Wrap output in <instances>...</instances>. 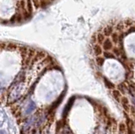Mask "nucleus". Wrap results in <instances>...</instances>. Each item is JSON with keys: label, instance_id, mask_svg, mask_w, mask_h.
<instances>
[{"label": "nucleus", "instance_id": "f257e3e1", "mask_svg": "<svg viewBox=\"0 0 135 134\" xmlns=\"http://www.w3.org/2000/svg\"><path fill=\"white\" fill-rule=\"evenodd\" d=\"M35 108H36V104L34 103L33 101H31V102H30V104H29V105H28L27 109H26L25 113H26V114L31 113V112H32L33 110H35Z\"/></svg>", "mask_w": 135, "mask_h": 134}, {"label": "nucleus", "instance_id": "f03ea898", "mask_svg": "<svg viewBox=\"0 0 135 134\" xmlns=\"http://www.w3.org/2000/svg\"><path fill=\"white\" fill-rule=\"evenodd\" d=\"M74 99V98H73ZM73 99H71L70 100V102H69V104H68L67 105V106L65 107V110H64V111H63V115H64V116H66V114L68 112V110H70V107L72 106V105H73V103H74V101H73Z\"/></svg>", "mask_w": 135, "mask_h": 134}]
</instances>
